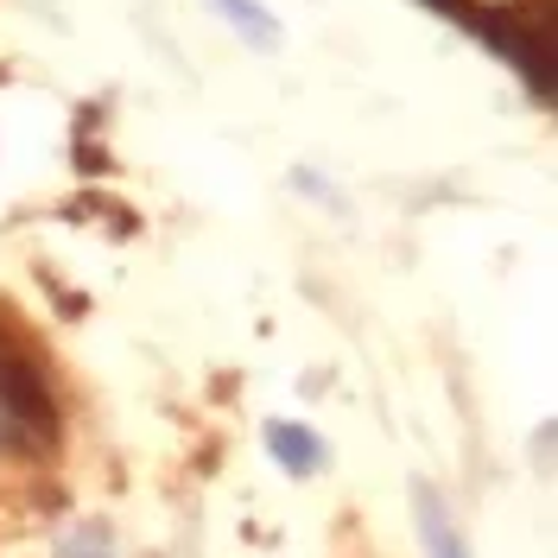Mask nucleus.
<instances>
[{"mask_svg":"<svg viewBox=\"0 0 558 558\" xmlns=\"http://www.w3.org/2000/svg\"><path fill=\"white\" fill-rule=\"evenodd\" d=\"M432 7H457V0H432Z\"/></svg>","mask_w":558,"mask_h":558,"instance_id":"obj_5","label":"nucleus"},{"mask_svg":"<svg viewBox=\"0 0 558 558\" xmlns=\"http://www.w3.org/2000/svg\"><path fill=\"white\" fill-rule=\"evenodd\" d=\"M476 26H483V38L508 58V64L526 70L533 96L553 102V64H558L553 7H546V0H526V7H508V13H495V20H476Z\"/></svg>","mask_w":558,"mask_h":558,"instance_id":"obj_1","label":"nucleus"},{"mask_svg":"<svg viewBox=\"0 0 558 558\" xmlns=\"http://www.w3.org/2000/svg\"><path fill=\"white\" fill-rule=\"evenodd\" d=\"M267 451L286 463V476H312V470H324V438L317 432H305V425H292V418H267Z\"/></svg>","mask_w":558,"mask_h":558,"instance_id":"obj_2","label":"nucleus"},{"mask_svg":"<svg viewBox=\"0 0 558 558\" xmlns=\"http://www.w3.org/2000/svg\"><path fill=\"white\" fill-rule=\"evenodd\" d=\"M413 514H418V533H425V553H432V558H470V553H463V539L451 533V521H445L438 495H432L425 483H413Z\"/></svg>","mask_w":558,"mask_h":558,"instance_id":"obj_3","label":"nucleus"},{"mask_svg":"<svg viewBox=\"0 0 558 558\" xmlns=\"http://www.w3.org/2000/svg\"><path fill=\"white\" fill-rule=\"evenodd\" d=\"M209 7H216L247 45H279V26L267 20V7H254V0H209Z\"/></svg>","mask_w":558,"mask_h":558,"instance_id":"obj_4","label":"nucleus"}]
</instances>
